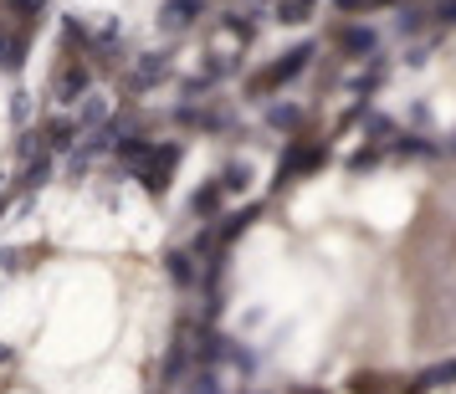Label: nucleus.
I'll list each match as a JSON object with an SVG mask.
<instances>
[{"label":"nucleus","mask_w":456,"mask_h":394,"mask_svg":"<svg viewBox=\"0 0 456 394\" xmlns=\"http://www.w3.org/2000/svg\"><path fill=\"white\" fill-rule=\"evenodd\" d=\"M333 46H338L344 57H370L374 46H379V36H374V26H364V21H344V26H333Z\"/></svg>","instance_id":"obj_2"},{"label":"nucleus","mask_w":456,"mask_h":394,"mask_svg":"<svg viewBox=\"0 0 456 394\" xmlns=\"http://www.w3.org/2000/svg\"><path fill=\"white\" fill-rule=\"evenodd\" d=\"M313 11H318V0H277V21H282V26L313 21Z\"/></svg>","instance_id":"obj_4"},{"label":"nucleus","mask_w":456,"mask_h":394,"mask_svg":"<svg viewBox=\"0 0 456 394\" xmlns=\"http://www.w3.org/2000/svg\"><path fill=\"white\" fill-rule=\"evenodd\" d=\"M308 57H313V46H292L288 57H277L272 67H262V72H256V77H251L247 87L256 92V98H267V92H277L282 83H292V77H297V72L308 67Z\"/></svg>","instance_id":"obj_1"},{"label":"nucleus","mask_w":456,"mask_h":394,"mask_svg":"<svg viewBox=\"0 0 456 394\" xmlns=\"http://www.w3.org/2000/svg\"><path fill=\"white\" fill-rule=\"evenodd\" d=\"M436 21H441V26H456V0H441V5H436Z\"/></svg>","instance_id":"obj_9"},{"label":"nucleus","mask_w":456,"mask_h":394,"mask_svg":"<svg viewBox=\"0 0 456 394\" xmlns=\"http://www.w3.org/2000/svg\"><path fill=\"white\" fill-rule=\"evenodd\" d=\"M190 11H195V0H169V21H175V26H185Z\"/></svg>","instance_id":"obj_6"},{"label":"nucleus","mask_w":456,"mask_h":394,"mask_svg":"<svg viewBox=\"0 0 456 394\" xmlns=\"http://www.w3.org/2000/svg\"><path fill=\"white\" fill-rule=\"evenodd\" d=\"M323 159H329V149H323V144H308V139H303V144H297L288 159H282V169H277V185H288V180H297V174L318 169Z\"/></svg>","instance_id":"obj_3"},{"label":"nucleus","mask_w":456,"mask_h":394,"mask_svg":"<svg viewBox=\"0 0 456 394\" xmlns=\"http://www.w3.org/2000/svg\"><path fill=\"white\" fill-rule=\"evenodd\" d=\"M216 205H221V189H216V185L195 195V210H216Z\"/></svg>","instance_id":"obj_7"},{"label":"nucleus","mask_w":456,"mask_h":394,"mask_svg":"<svg viewBox=\"0 0 456 394\" xmlns=\"http://www.w3.org/2000/svg\"><path fill=\"white\" fill-rule=\"evenodd\" d=\"M272 124H277V128H297V108H277V113H272Z\"/></svg>","instance_id":"obj_8"},{"label":"nucleus","mask_w":456,"mask_h":394,"mask_svg":"<svg viewBox=\"0 0 456 394\" xmlns=\"http://www.w3.org/2000/svg\"><path fill=\"white\" fill-rule=\"evenodd\" d=\"M385 5H395V0H333V11H338V16H364V11H385Z\"/></svg>","instance_id":"obj_5"}]
</instances>
